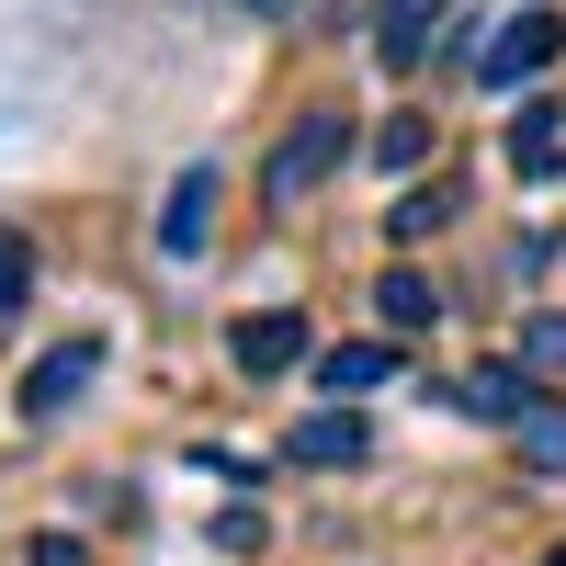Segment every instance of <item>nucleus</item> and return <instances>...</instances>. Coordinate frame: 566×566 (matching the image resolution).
I'll use <instances>...</instances> for the list:
<instances>
[{
	"label": "nucleus",
	"instance_id": "nucleus-1",
	"mask_svg": "<svg viewBox=\"0 0 566 566\" xmlns=\"http://www.w3.org/2000/svg\"><path fill=\"white\" fill-rule=\"evenodd\" d=\"M352 148H363V125H352L340 103H306V114H283V136L261 148V216H295V205H306V193H317V181L340 170Z\"/></svg>",
	"mask_w": 566,
	"mask_h": 566
},
{
	"label": "nucleus",
	"instance_id": "nucleus-2",
	"mask_svg": "<svg viewBox=\"0 0 566 566\" xmlns=\"http://www.w3.org/2000/svg\"><path fill=\"white\" fill-rule=\"evenodd\" d=\"M103 328H69V340H45L34 363H23V386H12V419H69L91 386H103Z\"/></svg>",
	"mask_w": 566,
	"mask_h": 566
},
{
	"label": "nucleus",
	"instance_id": "nucleus-3",
	"mask_svg": "<svg viewBox=\"0 0 566 566\" xmlns=\"http://www.w3.org/2000/svg\"><path fill=\"white\" fill-rule=\"evenodd\" d=\"M216 205H227L216 159H181V170H170V205H159V227H148V250H159L170 272H193V261H205V239H216Z\"/></svg>",
	"mask_w": 566,
	"mask_h": 566
},
{
	"label": "nucleus",
	"instance_id": "nucleus-4",
	"mask_svg": "<svg viewBox=\"0 0 566 566\" xmlns=\"http://www.w3.org/2000/svg\"><path fill=\"white\" fill-rule=\"evenodd\" d=\"M363 45H374V69H386V80H408V69H431L442 45H453V0H374V23H363Z\"/></svg>",
	"mask_w": 566,
	"mask_h": 566
},
{
	"label": "nucleus",
	"instance_id": "nucleus-5",
	"mask_svg": "<svg viewBox=\"0 0 566 566\" xmlns=\"http://www.w3.org/2000/svg\"><path fill=\"white\" fill-rule=\"evenodd\" d=\"M544 397H555V386H533V363H464L453 386H442V408L476 419V431H522Z\"/></svg>",
	"mask_w": 566,
	"mask_h": 566
},
{
	"label": "nucleus",
	"instance_id": "nucleus-6",
	"mask_svg": "<svg viewBox=\"0 0 566 566\" xmlns=\"http://www.w3.org/2000/svg\"><path fill=\"white\" fill-rule=\"evenodd\" d=\"M227 363H239L250 386H272V374L317 363V328H306V306H250L239 328H227Z\"/></svg>",
	"mask_w": 566,
	"mask_h": 566
},
{
	"label": "nucleus",
	"instance_id": "nucleus-7",
	"mask_svg": "<svg viewBox=\"0 0 566 566\" xmlns=\"http://www.w3.org/2000/svg\"><path fill=\"white\" fill-rule=\"evenodd\" d=\"M555 57H566V12H510L499 45H488V69H476V91H522V80L555 69Z\"/></svg>",
	"mask_w": 566,
	"mask_h": 566
},
{
	"label": "nucleus",
	"instance_id": "nucleus-8",
	"mask_svg": "<svg viewBox=\"0 0 566 566\" xmlns=\"http://www.w3.org/2000/svg\"><path fill=\"white\" fill-rule=\"evenodd\" d=\"M397 363H408V340H386V328H374V340H340V352H317L306 374H317V397H374V386H397Z\"/></svg>",
	"mask_w": 566,
	"mask_h": 566
},
{
	"label": "nucleus",
	"instance_id": "nucleus-9",
	"mask_svg": "<svg viewBox=\"0 0 566 566\" xmlns=\"http://www.w3.org/2000/svg\"><path fill=\"white\" fill-rule=\"evenodd\" d=\"M283 464H374V419L363 408H317L283 431Z\"/></svg>",
	"mask_w": 566,
	"mask_h": 566
},
{
	"label": "nucleus",
	"instance_id": "nucleus-10",
	"mask_svg": "<svg viewBox=\"0 0 566 566\" xmlns=\"http://www.w3.org/2000/svg\"><path fill=\"white\" fill-rule=\"evenodd\" d=\"M510 170H522V181L566 170V103H522V114H510Z\"/></svg>",
	"mask_w": 566,
	"mask_h": 566
},
{
	"label": "nucleus",
	"instance_id": "nucleus-11",
	"mask_svg": "<svg viewBox=\"0 0 566 566\" xmlns=\"http://www.w3.org/2000/svg\"><path fill=\"white\" fill-rule=\"evenodd\" d=\"M431 317H442V283L431 272H374V328H386V340H419Z\"/></svg>",
	"mask_w": 566,
	"mask_h": 566
},
{
	"label": "nucleus",
	"instance_id": "nucleus-12",
	"mask_svg": "<svg viewBox=\"0 0 566 566\" xmlns=\"http://www.w3.org/2000/svg\"><path fill=\"white\" fill-rule=\"evenodd\" d=\"M453 205H464L453 181H408V193L386 205V239H397V250H419V239H442V227H453Z\"/></svg>",
	"mask_w": 566,
	"mask_h": 566
},
{
	"label": "nucleus",
	"instance_id": "nucleus-13",
	"mask_svg": "<svg viewBox=\"0 0 566 566\" xmlns=\"http://www.w3.org/2000/svg\"><path fill=\"white\" fill-rule=\"evenodd\" d=\"M510 453H522V476H566V397H544L522 431H510Z\"/></svg>",
	"mask_w": 566,
	"mask_h": 566
},
{
	"label": "nucleus",
	"instance_id": "nucleus-14",
	"mask_svg": "<svg viewBox=\"0 0 566 566\" xmlns=\"http://www.w3.org/2000/svg\"><path fill=\"white\" fill-rule=\"evenodd\" d=\"M363 148H374V170H386V181H408L419 159H431V114H386V125L363 136Z\"/></svg>",
	"mask_w": 566,
	"mask_h": 566
},
{
	"label": "nucleus",
	"instance_id": "nucleus-15",
	"mask_svg": "<svg viewBox=\"0 0 566 566\" xmlns=\"http://www.w3.org/2000/svg\"><path fill=\"white\" fill-rule=\"evenodd\" d=\"M34 272H45V261H34V239H23V227H0V328L34 306Z\"/></svg>",
	"mask_w": 566,
	"mask_h": 566
},
{
	"label": "nucleus",
	"instance_id": "nucleus-16",
	"mask_svg": "<svg viewBox=\"0 0 566 566\" xmlns=\"http://www.w3.org/2000/svg\"><path fill=\"white\" fill-rule=\"evenodd\" d=\"M522 363H533V386H566V306L522 317Z\"/></svg>",
	"mask_w": 566,
	"mask_h": 566
},
{
	"label": "nucleus",
	"instance_id": "nucleus-17",
	"mask_svg": "<svg viewBox=\"0 0 566 566\" xmlns=\"http://www.w3.org/2000/svg\"><path fill=\"white\" fill-rule=\"evenodd\" d=\"M34 566H80V544L69 533H34Z\"/></svg>",
	"mask_w": 566,
	"mask_h": 566
},
{
	"label": "nucleus",
	"instance_id": "nucleus-18",
	"mask_svg": "<svg viewBox=\"0 0 566 566\" xmlns=\"http://www.w3.org/2000/svg\"><path fill=\"white\" fill-rule=\"evenodd\" d=\"M239 12H250V23H295L306 0H239Z\"/></svg>",
	"mask_w": 566,
	"mask_h": 566
},
{
	"label": "nucleus",
	"instance_id": "nucleus-19",
	"mask_svg": "<svg viewBox=\"0 0 566 566\" xmlns=\"http://www.w3.org/2000/svg\"><path fill=\"white\" fill-rule=\"evenodd\" d=\"M533 566H566V544H555V555H533Z\"/></svg>",
	"mask_w": 566,
	"mask_h": 566
}]
</instances>
